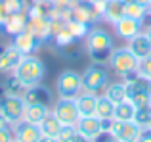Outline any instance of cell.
<instances>
[{"mask_svg": "<svg viewBox=\"0 0 151 142\" xmlns=\"http://www.w3.org/2000/svg\"><path fill=\"white\" fill-rule=\"evenodd\" d=\"M44 73H46V67L42 64V60L33 56V54H29V56L21 58V62L17 64V67L14 69L12 75L27 90V88H33V86L40 85V81L44 79Z\"/></svg>", "mask_w": 151, "mask_h": 142, "instance_id": "6da1fadb", "label": "cell"}, {"mask_svg": "<svg viewBox=\"0 0 151 142\" xmlns=\"http://www.w3.org/2000/svg\"><path fill=\"white\" fill-rule=\"evenodd\" d=\"M86 48L88 54L94 62H103L109 60L111 52H113V38L109 37V33L103 29H94L88 33L86 38Z\"/></svg>", "mask_w": 151, "mask_h": 142, "instance_id": "7a4b0ae2", "label": "cell"}, {"mask_svg": "<svg viewBox=\"0 0 151 142\" xmlns=\"http://www.w3.org/2000/svg\"><path fill=\"white\" fill-rule=\"evenodd\" d=\"M138 64H140V60H138L126 46L124 48H115L113 52H111V56H109L111 69H113L117 75H121V77H128V75H132V73L136 75Z\"/></svg>", "mask_w": 151, "mask_h": 142, "instance_id": "3957f363", "label": "cell"}, {"mask_svg": "<svg viewBox=\"0 0 151 142\" xmlns=\"http://www.w3.org/2000/svg\"><path fill=\"white\" fill-rule=\"evenodd\" d=\"M126 96L138 108H145L151 104V83L142 77H134L126 81Z\"/></svg>", "mask_w": 151, "mask_h": 142, "instance_id": "277c9868", "label": "cell"}, {"mask_svg": "<svg viewBox=\"0 0 151 142\" xmlns=\"http://www.w3.org/2000/svg\"><path fill=\"white\" fill-rule=\"evenodd\" d=\"M59 98H77L82 90V75H78L77 71L67 69L58 77L55 83Z\"/></svg>", "mask_w": 151, "mask_h": 142, "instance_id": "5b68a950", "label": "cell"}, {"mask_svg": "<svg viewBox=\"0 0 151 142\" xmlns=\"http://www.w3.org/2000/svg\"><path fill=\"white\" fill-rule=\"evenodd\" d=\"M23 112H25V100L23 96H6L0 100V115L8 121V125H17L23 121Z\"/></svg>", "mask_w": 151, "mask_h": 142, "instance_id": "8992f818", "label": "cell"}, {"mask_svg": "<svg viewBox=\"0 0 151 142\" xmlns=\"http://www.w3.org/2000/svg\"><path fill=\"white\" fill-rule=\"evenodd\" d=\"M109 133L119 142H138L144 129L134 121H111Z\"/></svg>", "mask_w": 151, "mask_h": 142, "instance_id": "52a82bcc", "label": "cell"}, {"mask_svg": "<svg viewBox=\"0 0 151 142\" xmlns=\"http://www.w3.org/2000/svg\"><path fill=\"white\" fill-rule=\"evenodd\" d=\"M52 113L58 117V121L61 125H77V121L81 119V113H78L77 102L75 98H59L58 102L52 108Z\"/></svg>", "mask_w": 151, "mask_h": 142, "instance_id": "ba28073f", "label": "cell"}, {"mask_svg": "<svg viewBox=\"0 0 151 142\" xmlns=\"http://www.w3.org/2000/svg\"><path fill=\"white\" fill-rule=\"evenodd\" d=\"M107 86V71L100 65H92L82 73V90L84 92H100Z\"/></svg>", "mask_w": 151, "mask_h": 142, "instance_id": "9c48e42d", "label": "cell"}, {"mask_svg": "<svg viewBox=\"0 0 151 142\" xmlns=\"http://www.w3.org/2000/svg\"><path fill=\"white\" fill-rule=\"evenodd\" d=\"M75 129H77L81 135H84V136H88L90 140H94L100 133L109 131V125L103 123L100 117L90 115V117H81V119L77 121V125H75Z\"/></svg>", "mask_w": 151, "mask_h": 142, "instance_id": "30bf717a", "label": "cell"}, {"mask_svg": "<svg viewBox=\"0 0 151 142\" xmlns=\"http://www.w3.org/2000/svg\"><path fill=\"white\" fill-rule=\"evenodd\" d=\"M42 133L38 125L27 123V121H19L14 125V142H40Z\"/></svg>", "mask_w": 151, "mask_h": 142, "instance_id": "8fae6325", "label": "cell"}, {"mask_svg": "<svg viewBox=\"0 0 151 142\" xmlns=\"http://www.w3.org/2000/svg\"><path fill=\"white\" fill-rule=\"evenodd\" d=\"M142 23L144 21H140V19H134V17L124 15L122 19H119V21L115 23V33H117L119 38L130 41V38H134L138 33H142Z\"/></svg>", "mask_w": 151, "mask_h": 142, "instance_id": "7c38bea8", "label": "cell"}, {"mask_svg": "<svg viewBox=\"0 0 151 142\" xmlns=\"http://www.w3.org/2000/svg\"><path fill=\"white\" fill-rule=\"evenodd\" d=\"M38 42H40V38L35 33H31L29 29H25V31H21V33L14 35V42H12V44H14L23 56H29V54H33L35 50L38 48Z\"/></svg>", "mask_w": 151, "mask_h": 142, "instance_id": "4fadbf2b", "label": "cell"}, {"mask_svg": "<svg viewBox=\"0 0 151 142\" xmlns=\"http://www.w3.org/2000/svg\"><path fill=\"white\" fill-rule=\"evenodd\" d=\"M21 58H23V54L19 52L14 44L6 46V48L0 52V73H14V69L17 67Z\"/></svg>", "mask_w": 151, "mask_h": 142, "instance_id": "5bb4252c", "label": "cell"}, {"mask_svg": "<svg viewBox=\"0 0 151 142\" xmlns=\"http://www.w3.org/2000/svg\"><path fill=\"white\" fill-rule=\"evenodd\" d=\"M126 48L138 58V60H144L151 54V41L147 37V33H138L134 38H130Z\"/></svg>", "mask_w": 151, "mask_h": 142, "instance_id": "9a60e30c", "label": "cell"}, {"mask_svg": "<svg viewBox=\"0 0 151 142\" xmlns=\"http://www.w3.org/2000/svg\"><path fill=\"white\" fill-rule=\"evenodd\" d=\"M52 112L46 104H25V112H23V121L33 125H40V121Z\"/></svg>", "mask_w": 151, "mask_h": 142, "instance_id": "2e32d148", "label": "cell"}, {"mask_svg": "<svg viewBox=\"0 0 151 142\" xmlns=\"http://www.w3.org/2000/svg\"><path fill=\"white\" fill-rule=\"evenodd\" d=\"M77 102V108L81 117H90V115H96V106H98V96L92 92H84V94H78L75 98Z\"/></svg>", "mask_w": 151, "mask_h": 142, "instance_id": "e0dca14e", "label": "cell"}, {"mask_svg": "<svg viewBox=\"0 0 151 142\" xmlns=\"http://www.w3.org/2000/svg\"><path fill=\"white\" fill-rule=\"evenodd\" d=\"M126 15V2L122 0H107L105 8H103V17L109 23H117L119 19H122Z\"/></svg>", "mask_w": 151, "mask_h": 142, "instance_id": "ac0fdd59", "label": "cell"}, {"mask_svg": "<svg viewBox=\"0 0 151 142\" xmlns=\"http://www.w3.org/2000/svg\"><path fill=\"white\" fill-rule=\"evenodd\" d=\"M115 115V104L109 100V98L103 94V96H98V106H96V117H100L103 123L111 125Z\"/></svg>", "mask_w": 151, "mask_h": 142, "instance_id": "d6986e66", "label": "cell"}, {"mask_svg": "<svg viewBox=\"0 0 151 142\" xmlns=\"http://www.w3.org/2000/svg\"><path fill=\"white\" fill-rule=\"evenodd\" d=\"M61 127H63V125L59 123L58 117H55L52 112L40 121V125H38V129H40L42 136H48V138H58V135H59V131H61Z\"/></svg>", "mask_w": 151, "mask_h": 142, "instance_id": "ffe728a7", "label": "cell"}, {"mask_svg": "<svg viewBox=\"0 0 151 142\" xmlns=\"http://www.w3.org/2000/svg\"><path fill=\"white\" fill-rule=\"evenodd\" d=\"M23 100H25V104H46L48 106L50 92H48V88H42L40 85H37V86H33V88L25 90Z\"/></svg>", "mask_w": 151, "mask_h": 142, "instance_id": "44dd1931", "label": "cell"}, {"mask_svg": "<svg viewBox=\"0 0 151 142\" xmlns=\"http://www.w3.org/2000/svg\"><path fill=\"white\" fill-rule=\"evenodd\" d=\"M2 27L8 35L14 37V35H17V33H21V31L27 29V21L21 14L15 12V14H8V17H6V21L2 23Z\"/></svg>", "mask_w": 151, "mask_h": 142, "instance_id": "7402d4cb", "label": "cell"}, {"mask_svg": "<svg viewBox=\"0 0 151 142\" xmlns=\"http://www.w3.org/2000/svg\"><path fill=\"white\" fill-rule=\"evenodd\" d=\"M136 115V106L130 100H124L121 104H115V115L113 121H134Z\"/></svg>", "mask_w": 151, "mask_h": 142, "instance_id": "603a6c76", "label": "cell"}, {"mask_svg": "<svg viewBox=\"0 0 151 142\" xmlns=\"http://www.w3.org/2000/svg\"><path fill=\"white\" fill-rule=\"evenodd\" d=\"M105 96L113 104H121V102L128 100V96H126V83H113V85H109L105 88Z\"/></svg>", "mask_w": 151, "mask_h": 142, "instance_id": "cb8c5ba5", "label": "cell"}, {"mask_svg": "<svg viewBox=\"0 0 151 142\" xmlns=\"http://www.w3.org/2000/svg\"><path fill=\"white\" fill-rule=\"evenodd\" d=\"M149 8L144 6V4H136V2H126V15L128 17H134V19H140L144 21L145 15H147Z\"/></svg>", "mask_w": 151, "mask_h": 142, "instance_id": "d4e9b609", "label": "cell"}, {"mask_svg": "<svg viewBox=\"0 0 151 142\" xmlns=\"http://www.w3.org/2000/svg\"><path fill=\"white\" fill-rule=\"evenodd\" d=\"M134 123H138L144 131H147V127H149V123H151V106H145V108H138L136 109Z\"/></svg>", "mask_w": 151, "mask_h": 142, "instance_id": "484cf974", "label": "cell"}, {"mask_svg": "<svg viewBox=\"0 0 151 142\" xmlns=\"http://www.w3.org/2000/svg\"><path fill=\"white\" fill-rule=\"evenodd\" d=\"M136 75L151 83V54H149L147 58H144V60H140L138 69H136Z\"/></svg>", "mask_w": 151, "mask_h": 142, "instance_id": "4316f807", "label": "cell"}, {"mask_svg": "<svg viewBox=\"0 0 151 142\" xmlns=\"http://www.w3.org/2000/svg\"><path fill=\"white\" fill-rule=\"evenodd\" d=\"M75 133H77V129H75L73 125H63L59 135H58V142H71Z\"/></svg>", "mask_w": 151, "mask_h": 142, "instance_id": "83f0119b", "label": "cell"}, {"mask_svg": "<svg viewBox=\"0 0 151 142\" xmlns=\"http://www.w3.org/2000/svg\"><path fill=\"white\" fill-rule=\"evenodd\" d=\"M92 142H119V140H115L113 135H111L109 131H103V133H100V135H98Z\"/></svg>", "mask_w": 151, "mask_h": 142, "instance_id": "f1b7e54d", "label": "cell"}, {"mask_svg": "<svg viewBox=\"0 0 151 142\" xmlns=\"http://www.w3.org/2000/svg\"><path fill=\"white\" fill-rule=\"evenodd\" d=\"M0 142H14V133L10 131V127L0 129Z\"/></svg>", "mask_w": 151, "mask_h": 142, "instance_id": "f546056e", "label": "cell"}, {"mask_svg": "<svg viewBox=\"0 0 151 142\" xmlns=\"http://www.w3.org/2000/svg\"><path fill=\"white\" fill-rule=\"evenodd\" d=\"M71 142H92V140H90L88 138V136H84V135H81V133H75V135H73V138H71Z\"/></svg>", "mask_w": 151, "mask_h": 142, "instance_id": "4dcf8cb0", "label": "cell"}, {"mask_svg": "<svg viewBox=\"0 0 151 142\" xmlns=\"http://www.w3.org/2000/svg\"><path fill=\"white\" fill-rule=\"evenodd\" d=\"M6 17H8V10H6V6H4V2H0V25L6 21Z\"/></svg>", "mask_w": 151, "mask_h": 142, "instance_id": "1f68e13d", "label": "cell"}, {"mask_svg": "<svg viewBox=\"0 0 151 142\" xmlns=\"http://www.w3.org/2000/svg\"><path fill=\"white\" fill-rule=\"evenodd\" d=\"M138 142H151V133H149V131H144Z\"/></svg>", "mask_w": 151, "mask_h": 142, "instance_id": "d6a6232c", "label": "cell"}, {"mask_svg": "<svg viewBox=\"0 0 151 142\" xmlns=\"http://www.w3.org/2000/svg\"><path fill=\"white\" fill-rule=\"evenodd\" d=\"M122 2H136V4H144V6H147V8H149L151 0H122Z\"/></svg>", "mask_w": 151, "mask_h": 142, "instance_id": "836d02e7", "label": "cell"}, {"mask_svg": "<svg viewBox=\"0 0 151 142\" xmlns=\"http://www.w3.org/2000/svg\"><path fill=\"white\" fill-rule=\"evenodd\" d=\"M40 142H58V138H48V136H42Z\"/></svg>", "mask_w": 151, "mask_h": 142, "instance_id": "e575fe53", "label": "cell"}, {"mask_svg": "<svg viewBox=\"0 0 151 142\" xmlns=\"http://www.w3.org/2000/svg\"><path fill=\"white\" fill-rule=\"evenodd\" d=\"M145 33H147V37H149V41H151V27H149L147 31H145Z\"/></svg>", "mask_w": 151, "mask_h": 142, "instance_id": "d590c367", "label": "cell"}, {"mask_svg": "<svg viewBox=\"0 0 151 142\" xmlns=\"http://www.w3.org/2000/svg\"><path fill=\"white\" fill-rule=\"evenodd\" d=\"M147 131H149V133H151V123H149V127H147Z\"/></svg>", "mask_w": 151, "mask_h": 142, "instance_id": "8d00e7d4", "label": "cell"}, {"mask_svg": "<svg viewBox=\"0 0 151 142\" xmlns=\"http://www.w3.org/2000/svg\"><path fill=\"white\" fill-rule=\"evenodd\" d=\"M149 10H151V4H149Z\"/></svg>", "mask_w": 151, "mask_h": 142, "instance_id": "74e56055", "label": "cell"}, {"mask_svg": "<svg viewBox=\"0 0 151 142\" xmlns=\"http://www.w3.org/2000/svg\"><path fill=\"white\" fill-rule=\"evenodd\" d=\"M149 106H151V104H149Z\"/></svg>", "mask_w": 151, "mask_h": 142, "instance_id": "f35d334b", "label": "cell"}]
</instances>
